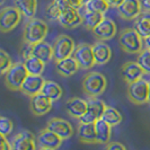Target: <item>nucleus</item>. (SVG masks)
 I'll list each match as a JSON object with an SVG mask.
<instances>
[{"label": "nucleus", "mask_w": 150, "mask_h": 150, "mask_svg": "<svg viewBox=\"0 0 150 150\" xmlns=\"http://www.w3.org/2000/svg\"><path fill=\"white\" fill-rule=\"evenodd\" d=\"M49 33L47 24L38 18H30L28 22L25 24L24 32H23V40L26 43L30 44H38L40 42H43Z\"/></svg>", "instance_id": "1"}, {"label": "nucleus", "mask_w": 150, "mask_h": 150, "mask_svg": "<svg viewBox=\"0 0 150 150\" xmlns=\"http://www.w3.org/2000/svg\"><path fill=\"white\" fill-rule=\"evenodd\" d=\"M107 87L106 77L100 72L90 71L87 72L83 78V89L85 94L90 98L100 96Z\"/></svg>", "instance_id": "2"}, {"label": "nucleus", "mask_w": 150, "mask_h": 150, "mask_svg": "<svg viewBox=\"0 0 150 150\" xmlns=\"http://www.w3.org/2000/svg\"><path fill=\"white\" fill-rule=\"evenodd\" d=\"M119 44L121 49L129 54H139L143 50V38L134 28H125L119 35Z\"/></svg>", "instance_id": "3"}, {"label": "nucleus", "mask_w": 150, "mask_h": 150, "mask_svg": "<svg viewBox=\"0 0 150 150\" xmlns=\"http://www.w3.org/2000/svg\"><path fill=\"white\" fill-rule=\"evenodd\" d=\"M30 75L27 69L25 68L24 62H16L13 67L5 74V83L8 89L10 90H21V87L24 83L27 76Z\"/></svg>", "instance_id": "4"}, {"label": "nucleus", "mask_w": 150, "mask_h": 150, "mask_svg": "<svg viewBox=\"0 0 150 150\" xmlns=\"http://www.w3.org/2000/svg\"><path fill=\"white\" fill-rule=\"evenodd\" d=\"M148 94H149V81L140 79L134 83H128L127 95L130 102L135 105H143L148 103Z\"/></svg>", "instance_id": "5"}, {"label": "nucleus", "mask_w": 150, "mask_h": 150, "mask_svg": "<svg viewBox=\"0 0 150 150\" xmlns=\"http://www.w3.org/2000/svg\"><path fill=\"white\" fill-rule=\"evenodd\" d=\"M76 50L75 41L68 35H59L53 44V59L60 61L72 57Z\"/></svg>", "instance_id": "6"}, {"label": "nucleus", "mask_w": 150, "mask_h": 150, "mask_svg": "<svg viewBox=\"0 0 150 150\" xmlns=\"http://www.w3.org/2000/svg\"><path fill=\"white\" fill-rule=\"evenodd\" d=\"M22 13L16 7H5L0 13V30L2 33L13 30L22 19Z\"/></svg>", "instance_id": "7"}, {"label": "nucleus", "mask_w": 150, "mask_h": 150, "mask_svg": "<svg viewBox=\"0 0 150 150\" xmlns=\"http://www.w3.org/2000/svg\"><path fill=\"white\" fill-rule=\"evenodd\" d=\"M78 62L79 67L83 70H88L93 68L96 62L94 58V52H93V45L88 43H81L79 44L75 50V53L72 55Z\"/></svg>", "instance_id": "8"}, {"label": "nucleus", "mask_w": 150, "mask_h": 150, "mask_svg": "<svg viewBox=\"0 0 150 150\" xmlns=\"http://www.w3.org/2000/svg\"><path fill=\"white\" fill-rule=\"evenodd\" d=\"M45 129L52 131L53 133L59 135L62 140H66L71 138L74 134V128L68 121L60 119V117H53L47 121Z\"/></svg>", "instance_id": "9"}, {"label": "nucleus", "mask_w": 150, "mask_h": 150, "mask_svg": "<svg viewBox=\"0 0 150 150\" xmlns=\"http://www.w3.org/2000/svg\"><path fill=\"white\" fill-rule=\"evenodd\" d=\"M119 16L123 19L132 21L138 18L142 13V6L140 0H124L117 8Z\"/></svg>", "instance_id": "10"}, {"label": "nucleus", "mask_w": 150, "mask_h": 150, "mask_svg": "<svg viewBox=\"0 0 150 150\" xmlns=\"http://www.w3.org/2000/svg\"><path fill=\"white\" fill-rule=\"evenodd\" d=\"M91 33L95 35L98 41H108L116 35V25L111 18L105 17L97 26L91 30Z\"/></svg>", "instance_id": "11"}, {"label": "nucleus", "mask_w": 150, "mask_h": 150, "mask_svg": "<svg viewBox=\"0 0 150 150\" xmlns=\"http://www.w3.org/2000/svg\"><path fill=\"white\" fill-rule=\"evenodd\" d=\"M36 138L30 131H22L11 141L13 150H36Z\"/></svg>", "instance_id": "12"}, {"label": "nucleus", "mask_w": 150, "mask_h": 150, "mask_svg": "<svg viewBox=\"0 0 150 150\" xmlns=\"http://www.w3.org/2000/svg\"><path fill=\"white\" fill-rule=\"evenodd\" d=\"M144 74L146 72L143 71L142 68L139 66V63L137 61L125 62L121 68V76L127 83H134L137 80L143 79Z\"/></svg>", "instance_id": "13"}, {"label": "nucleus", "mask_w": 150, "mask_h": 150, "mask_svg": "<svg viewBox=\"0 0 150 150\" xmlns=\"http://www.w3.org/2000/svg\"><path fill=\"white\" fill-rule=\"evenodd\" d=\"M44 83L45 80L42 76L28 75L27 78L25 79L24 83L22 85V87H21V91L26 96L33 97V96L38 95L42 91Z\"/></svg>", "instance_id": "14"}, {"label": "nucleus", "mask_w": 150, "mask_h": 150, "mask_svg": "<svg viewBox=\"0 0 150 150\" xmlns=\"http://www.w3.org/2000/svg\"><path fill=\"white\" fill-rule=\"evenodd\" d=\"M53 102L49 97H46L42 93H40L38 95L30 97V108L32 113L36 116H42L45 115L46 113L52 107Z\"/></svg>", "instance_id": "15"}, {"label": "nucleus", "mask_w": 150, "mask_h": 150, "mask_svg": "<svg viewBox=\"0 0 150 150\" xmlns=\"http://www.w3.org/2000/svg\"><path fill=\"white\" fill-rule=\"evenodd\" d=\"M58 22L64 28H75V27L83 25V15L79 10L71 8L69 10L61 13Z\"/></svg>", "instance_id": "16"}, {"label": "nucleus", "mask_w": 150, "mask_h": 150, "mask_svg": "<svg viewBox=\"0 0 150 150\" xmlns=\"http://www.w3.org/2000/svg\"><path fill=\"white\" fill-rule=\"evenodd\" d=\"M62 139L59 135L53 133L52 131L44 129L42 130L38 135V143L41 148H47V149L57 150L62 143Z\"/></svg>", "instance_id": "17"}, {"label": "nucleus", "mask_w": 150, "mask_h": 150, "mask_svg": "<svg viewBox=\"0 0 150 150\" xmlns=\"http://www.w3.org/2000/svg\"><path fill=\"white\" fill-rule=\"evenodd\" d=\"M66 111L74 119H80L88 110V103L79 97H72L66 102Z\"/></svg>", "instance_id": "18"}, {"label": "nucleus", "mask_w": 150, "mask_h": 150, "mask_svg": "<svg viewBox=\"0 0 150 150\" xmlns=\"http://www.w3.org/2000/svg\"><path fill=\"white\" fill-rule=\"evenodd\" d=\"M80 69L78 62L74 57H69L67 59L57 61L55 62V70L61 77H71Z\"/></svg>", "instance_id": "19"}, {"label": "nucleus", "mask_w": 150, "mask_h": 150, "mask_svg": "<svg viewBox=\"0 0 150 150\" xmlns=\"http://www.w3.org/2000/svg\"><path fill=\"white\" fill-rule=\"evenodd\" d=\"M93 52H94L95 62L96 64H99V66L106 64L111 60V57H112L111 47L102 41H97L96 43L93 44Z\"/></svg>", "instance_id": "20"}, {"label": "nucleus", "mask_w": 150, "mask_h": 150, "mask_svg": "<svg viewBox=\"0 0 150 150\" xmlns=\"http://www.w3.org/2000/svg\"><path fill=\"white\" fill-rule=\"evenodd\" d=\"M32 55L38 58L42 62L47 63L53 60V45L46 43L45 41L33 45Z\"/></svg>", "instance_id": "21"}, {"label": "nucleus", "mask_w": 150, "mask_h": 150, "mask_svg": "<svg viewBox=\"0 0 150 150\" xmlns=\"http://www.w3.org/2000/svg\"><path fill=\"white\" fill-rule=\"evenodd\" d=\"M133 28L142 38H148L150 35V13L142 11L140 16L134 19Z\"/></svg>", "instance_id": "22"}, {"label": "nucleus", "mask_w": 150, "mask_h": 150, "mask_svg": "<svg viewBox=\"0 0 150 150\" xmlns=\"http://www.w3.org/2000/svg\"><path fill=\"white\" fill-rule=\"evenodd\" d=\"M79 11H80L81 15H83V26L88 30H93L99 23L105 18L103 14L88 11V10L85 9L83 6L81 7V9H80Z\"/></svg>", "instance_id": "23"}, {"label": "nucleus", "mask_w": 150, "mask_h": 150, "mask_svg": "<svg viewBox=\"0 0 150 150\" xmlns=\"http://www.w3.org/2000/svg\"><path fill=\"white\" fill-rule=\"evenodd\" d=\"M78 138L83 143L94 144L97 143L95 124H81L78 128Z\"/></svg>", "instance_id": "24"}, {"label": "nucleus", "mask_w": 150, "mask_h": 150, "mask_svg": "<svg viewBox=\"0 0 150 150\" xmlns=\"http://www.w3.org/2000/svg\"><path fill=\"white\" fill-rule=\"evenodd\" d=\"M95 129H96V138H97V143L100 144H107L110 143L111 139V133H112V127L107 124L104 120H98L95 123Z\"/></svg>", "instance_id": "25"}, {"label": "nucleus", "mask_w": 150, "mask_h": 150, "mask_svg": "<svg viewBox=\"0 0 150 150\" xmlns=\"http://www.w3.org/2000/svg\"><path fill=\"white\" fill-rule=\"evenodd\" d=\"M16 7L26 18H34L38 10V0H14Z\"/></svg>", "instance_id": "26"}, {"label": "nucleus", "mask_w": 150, "mask_h": 150, "mask_svg": "<svg viewBox=\"0 0 150 150\" xmlns=\"http://www.w3.org/2000/svg\"><path fill=\"white\" fill-rule=\"evenodd\" d=\"M41 93L45 95L46 97L50 98L52 102L59 100L63 95V90L60 85L54 83V81H51V80H45L44 86H43Z\"/></svg>", "instance_id": "27"}, {"label": "nucleus", "mask_w": 150, "mask_h": 150, "mask_svg": "<svg viewBox=\"0 0 150 150\" xmlns=\"http://www.w3.org/2000/svg\"><path fill=\"white\" fill-rule=\"evenodd\" d=\"M24 64H25V68L27 69L28 74L34 76H41L43 74L45 68L44 62H42L40 59L33 57V55L27 58L26 60H24Z\"/></svg>", "instance_id": "28"}, {"label": "nucleus", "mask_w": 150, "mask_h": 150, "mask_svg": "<svg viewBox=\"0 0 150 150\" xmlns=\"http://www.w3.org/2000/svg\"><path fill=\"white\" fill-rule=\"evenodd\" d=\"M102 120H104L111 127H115V125H119L122 122V115L115 107L107 106L103 116H102Z\"/></svg>", "instance_id": "29"}, {"label": "nucleus", "mask_w": 150, "mask_h": 150, "mask_svg": "<svg viewBox=\"0 0 150 150\" xmlns=\"http://www.w3.org/2000/svg\"><path fill=\"white\" fill-rule=\"evenodd\" d=\"M85 9L88 11H93V13H99V14H105L108 10V4L105 0H89L85 6Z\"/></svg>", "instance_id": "30"}, {"label": "nucleus", "mask_w": 150, "mask_h": 150, "mask_svg": "<svg viewBox=\"0 0 150 150\" xmlns=\"http://www.w3.org/2000/svg\"><path fill=\"white\" fill-rule=\"evenodd\" d=\"M87 103H88V110L93 113H95L98 120H100L104 112H105L106 107H107L105 103L98 98H90Z\"/></svg>", "instance_id": "31"}, {"label": "nucleus", "mask_w": 150, "mask_h": 150, "mask_svg": "<svg viewBox=\"0 0 150 150\" xmlns=\"http://www.w3.org/2000/svg\"><path fill=\"white\" fill-rule=\"evenodd\" d=\"M137 62L139 66L142 68V70L146 74H150V51L143 49L141 52L138 54Z\"/></svg>", "instance_id": "32"}, {"label": "nucleus", "mask_w": 150, "mask_h": 150, "mask_svg": "<svg viewBox=\"0 0 150 150\" xmlns=\"http://www.w3.org/2000/svg\"><path fill=\"white\" fill-rule=\"evenodd\" d=\"M61 13H62V11L60 10V8L58 7L57 4L52 0V1L47 5L46 9H45V17H46L49 21L54 22V21H58V19H59Z\"/></svg>", "instance_id": "33"}, {"label": "nucleus", "mask_w": 150, "mask_h": 150, "mask_svg": "<svg viewBox=\"0 0 150 150\" xmlns=\"http://www.w3.org/2000/svg\"><path fill=\"white\" fill-rule=\"evenodd\" d=\"M13 62H11V58L9 57L6 51L0 50V72L1 75H5L10 68L13 67Z\"/></svg>", "instance_id": "34"}, {"label": "nucleus", "mask_w": 150, "mask_h": 150, "mask_svg": "<svg viewBox=\"0 0 150 150\" xmlns=\"http://www.w3.org/2000/svg\"><path fill=\"white\" fill-rule=\"evenodd\" d=\"M13 129H14L13 121L6 117V116H1L0 117V134L7 137V135L11 133Z\"/></svg>", "instance_id": "35"}, {"label": "nucleus", "mask_w": 150, "mask_h": 150, "mask_svg": "<svg viewBox=\"0 0 150 150\" xmlns=\"http://www.w3.org/2000/svg\"><path fill=\"white\" fill-rule=\"evenodd\" d=\"M96 121H98L97 116L95 115V113H93L89 110H87V112L79 119V122L81 124H95Z\"/></svg>", "instance_id": "36"}, {"label": "nucleus", "mask_w": 150, "mask_h": 150, "mask_svg": "<svg viewBox=\"0 0 150 150\" xmlns=\"http://www.w3.org/2000/svg\"><path fill=\"white\" fill-rule=\"evenodd\" d=\"M32 49H33V44L23 42L22 46H21V55L24 60H26L27 58L32 57Z\"/></svg>", "instance_id": "37"}, {"label": "nucleus", "mask_w": 150, "mask_h": 150, "mask_svg": "<svg viewBox=\"0 0 150 150\" xmlns=\"http://www.w3.org/2000/svg\"><path fill=\"white\" fill-rule=\"evenodd\" d=\"M105 150H127V148L121 142H110L107 143Z\"/></svg>", "instance_id": "38"}, {"label": "nucleus", "mask_w": 150, "mask_h": 150, "mask_svg": "<svg viewBox=\"0 0 150 150\" xmlns=\"http://www.w3.org/2000/svg\"><path fill=\"white\" fill-rule=\"evenodd\" d=\"M55 4H57V6L60 8V10L63 13V11H66V10H69V9H71L70 7V5H69V1L68 0H53Z\"/></svg>", "instance_id": "39"}, {"label": "nucleus", "mask_w": 150, "mask_h": 150, "mask_svg": "<svg viewBox=\"0 0 150 150\" xmlns=\"http://www.w3.org/2000/svg\"><path fill=\"white\" fill-rule=\"evenodd\" d=\"M0 139H1L0 150H13V146H11V143L8 141L7 138H6L5 135H1V137H0Z\"/></svg>", "instance_id": "40"}, {"label": "nucleus", "mask_w": 150, "mask_h": 150, "mask_svg": "<svg viewBox=\"0 0 150 150\" xmlns=\"http://www.w3.org/2000/svg\"><path fill=\"white\" fill-rule=\"evenodd\" d=\"M69 1V5L72 9H77V10H80L83 7V4L80 0H68Z\"/></svg>", "instance_id": "41"}, {"label": "nucleus", "mask_w": 150, "mask_h": 150, "mask_svg": "<svg viewBox=\"0 0 150 150\" xmlns=\"http://www.w3.org/2000/svg\"><path fill=\"white\" fill-rule=\"evenodd\" d=\"M123 1H124V0H107V4H108L110 7L116 8V9H117V8L122 5Z\"/></svg>", "instance_id": "42"}, {"label": "nucleus", "mask_w": 150, "mask_h": 150, "mask_svg": "<svg viewBox=\"0 0 150 150\" xmlns=\"http://www.w3.org/2000/svg\"><path fill=\"white\" fill-rule=\"evenodd\" d=\"M140 1H141V6H142L143 11L150 13V0H140Z\"/></svg>", "instance_id": "43"}, {"label": "nucleus", "mask_w": 150, "mask_h": 150, "mask_svg": "<svg viewBox=\"0 0 150 150\" xmlns=\"http://www.w3.org/2000/svg\"><path fill=\"white\" fill-rule=\"evenodd\" d=\"M143 44H144V49L146 50H150V35L148 38H143Z\"/></svg>", "instance_id": "44"}, {"label": "nucleus", "mask_w": 150, "mask_h": 150, "mask_svg": "<svg viewBox=\"0 0 150 150\" xmlns=\"http://www.w3.org/2000/svg\"><path fill=\"white\" fill-rule=\"evenodd\" d=\"M80 1H81V4H83V6H85V5H86V4H87V2L89 1V0H80Z\"/></svg>", "instance_id": "45"}, {"label": "nucleus", "mask_w": 150, "mask_h": 150, "mask_svg": "<svg viewBox=\"0 0 150 150\" xmlns=\"http://www.w3.org/2000/svg\"><path fill=\"white\" fill-rule=\"evenodd\" d=\"M148 103L150 104V81H149V94H148Z\"/></svg>", "instance_id": "46"}, {"label": "nucleus", "mask_w": 150, "mask_h": 150, "mask_svg": "<svg viewBox=\"0 0 150 150\" xmlns=\"http://www.w3.org/2000/svg\"><path fill=\"white\" fill-rule=\"evenodd\" d=\"M40 150H54V149H47V148H41Z\"/></svg>", "instance_id": "47"}, {"label": "nucleus", "mask_w": 150, "mask_h": 150, "mask_svg": "<svg viewBox=\"0 0 150 150\" xmlns=\"http://www.w3.org/2000/svg\"><path fill=\"white\" fill-rule=\"evenodd\" d=\"M4 2H5V0H0V5H2Z\"/></svg>", "instance_id": "48"}, {"label": "nucleus", "mask_w": 150, "mask_h": 150, "mask_svg": "<svg viewBox=\"0 0 150 150\" xmlns=\"http://www.w3.org/2000/svg\"><path fill=\"white\" fill-rule=\"evenodd\" d=\"M105 1H107V0H105Z\"/></svg>", "instance_id": "49"}, {"label": "nucleus", "mask_w": 150, "mask_h": 150, "mask_svg": "<svg viewBox=\"0 0 150 150\" xmlns=\"http://www.w3.org/2000/svg\"><path fill=\"white\" fill-rule=\"evenodd\" d=\"M149 51H150V50H149Z\"/></svg>", "instance_id": "50"}]
</instances>
